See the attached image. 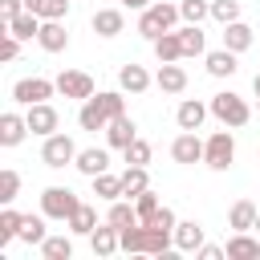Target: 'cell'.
<instances>
[{"mask_svg":"<svg viewBox=\"0 0 260 260\" xmlns=\"http://www.w3.org/2000/svg\"><path fill=\"white\" fill-rule=\"evenodd\" d=\"M118 114H126V98H122L118 89H106V93H93V98L81 102L77 126H81V130H106Z\"/></svg>","mask_w":260,"mask_h":260,"instance_id":"obj_1","label":"cell"},{"mask_svg":"<svg viewBox=\"0 0 260 260\" xmlns=\"http://www.w3.org/2000/svg\"><path fill=\"white\" fill-rule=\"evenodd\" d=\"M122 252H142V256H167L175 244V232L154 228V223H130L122 228Z\"/></svg>","mask_w":260,"mask_h":260,"instance_id":"obj_2","label":"cell"},{"mask_svg":"<svg viewBox=\"0 0 260 260\" xmlns=\"http://www.w3.org/2000/svg\"><path fill=\"white\" fill-rule=\"evenodd\" d=\"M183 12H179V4H167V0H154L150 8H142V16H138V32L146 37V41H158L162 32H171L175 28V20H179Z\"/></svg>","mask_w":260,"mask_h":260,"instance_id":"obj_3","label":"cell"},{"mask_svg":"<svg viewBox=\"0 0 260 260\" xmlns=\"http://www.w3.org/2000/svg\"><path fill=\"white\" fill-rule=\"evenodd\" d=\"M211 118H215L219 126H232V130H240V126H248L252 110H248V102H244L240 93L223 89V93H215V98H211Z\"/></svg>","mask_w":260,"mask_h":260,"instance_id":"obj_4","label":"cell"},{"mask_svg":"<svg viewBox=\"0 0 260 260\" xmlns=\"http://www.w3.org/2000/svg\"><path fill=\"white\" fill-rule=\"evenodd\" d=\"M232 158H236V138H232V126H223V130H215V134L203 142V162H207L211 171H228Z\"/></svg>","mask_w":260,"mask_h":260,"instance_id":"obj_5","label":"cell"},{"mask_svg":"<svg viewBox=\"0 0 260 260\" xmlns=\"http://www.w3.org/2000/svg\"><path fill=\"white\" fill-rule=\"evenodd\" d=\"M57 93V81H49V77H20L16 85H12V102L16 106H37V102H49Z\"/></svg>","mask_w":260,"mask_h":260,"instance_id":"obj_6","label":"cell"},{"mask_svg":"<svg viewBox=\"0 0 260 260\" xmlns=\"http://www.w3.org/2000/svg\"><path fill=\"white\" fill-rule=\"evenodd\" d=\"M77 195L69 191V187H45L41 191V211L49 215V219H69L73 211H77Z\"/></svg>","mask_w":260,"mask_h":260,"instance_id":"obj_7","label":"cell"},{"mask_svg":"<svg viewBox=\"0 0 260 260\" xmlns=\"http://www.w3.org/2000/svg\"><path fill=\"white\" fill-rule=\"evenodd\" d=\"M73 158H77V146H73L69 134H49V138H45V146H41V162H45V167L61 171V167H69Z\"/></svg>","mask_w":260,"mask_h":260,"instance_id":"obj_8","label":"cell"},{"mask_svg":"<svg viewBox=\"0 0 260 260\" xmlns=\"http://www.w3.org/2000/svg\"><path fill=\"white\" fill-rule=\"evenodd\" d=\"M57 93L85 102V98H93L98 89H93V77H89V73H81V69H61V73H57Z\"/></svg>","mask_w":260,"mask_h":260,"instance_id":"obj_9","label":"cell"},{"mask_svg":"<svg viewBox=\"0 0 260 260\" xmlns=\"http://www.w3.org/2000/svg\"><path fill=\"white\" fill-rule=\"evenodd\" d=\"M28 130L32 134H41V138H49V134H57V126H61V114L49 106V102H37V106H28Z\"/></svg>","mask_w":260,"mask_h":260,"instance_id":"obj_10","label":"cell"},{"mask_svg":"<svg viewBox=\"0 0 260 260\" xmlns=\"http://www.w3.org/2000/svg\"><path fill=\"white\" fill-rule=\"evenodd\" d=\"M171 158H175V162H183V167L203 162V138H199L195 130H183V134L171 142Z\"/></svg>","mask_w":260,"mask_h":260,"instance_id":"obj_11","label":"cell"},{"mask_svg":"<svg viewBox=\"0 0 260 260\" xmlns=\"http://www.w3.org/2000/svg\"><path fill=\"white\" fill-rule=\"evenodd\" d=\"M154 85H158L162 93H183V89H187V69H183L179 61H158Z\"/></svg>","mask_w":260,"mask_h":260,"instance_id":"obj_12","label":"cell"},{"mask_svg":"<svg viewBox=\"0 0 260 260\" xmlns=\"http://www.w3.org/2000/svg\"><path fill=\"white\" fill-rule=\"evenodd\" d=\"M24 134H32L24 114H16V110L0 114V146H20V142H24Z\"/></svg>","mask_w":260,"mask_h":260,"instance_id":"obj_13","label":"cell"},{"mask_svg":"<svg viewBox=\"0 0 260 260\" xmlns=\"http://www.w3.org/2000/svg\"><path fill=\"white\" fill-rule=\"evenodd\" d=\"M207 114H211V106H203V102H195V98H183L179 110H175V122H179V130H199Z\"/></svg>","mask_w":260,"mask_h":260,"instance_id":"obj_14","label":"cell"},{"mask_svg":"<svg viewBox=\"0 0 260 260\" xmlns=\"http://www.w3.org/2000/svg\"><path fill=\"white\" fill-rule=\"evenodd\" d=\"M73 167L85 175V179H93V175H102V171H110V154L102 150V146H85V150H77V158H73Z\"/></svg>","mask_w":260,"mask_h":260,"instance_id":"obj_15","label":"cell"},{"mask_svg":"<svg viewBox=\"0 0 260 260\" xmlns=\"http://www.w3.org/2000/svg\"><path fill=\"white\" fill-rule=\"evenodd\" d=\"M118 236H122V232H118L110 219H106L102 228H93V232H89V248H93V256H114V252L122 248V240H118Z\"/></svg>","mask_w":260,"mask_h":260,"instance_id":"obj_16","label":"cell"},{"mask_svg":"<svg viewBox=\"0 0 260 260\" xmlns=\"http://www.w3.org/2000/svg\"><path fill=\"white\" fill-rule=\"evenodd\" d=\"M37 41H41V49H45V53H61V49H69V32H65V24H61V20H41Z\"/></svg>","mask_w":260,"mask_h":260,"instance_id":"obj_17","label":"cell"},{"mask_svg":"<svg viewBox=\"0 0 260 260\" xmlns=\"http://www.w3.org/2000/svg\"><path fill=\"white\" fill-rule=\"evenodd\" d=\"M256 215H260V207H256L252 199H236L232 211H228V228H232V232H252V228H256Z\"/></svg>","mask_w":260,"mask_h":260,"instance_id":"obj_18","label":"cell"},{"mask_svg":"<svg viewBox=\"0 0 260 260\" xmlns=\"http://www.w3.org/2000/svg\"><path fill=\"white\" fill-rule=\"evenodd\" d=\"M89 24H93L98 37H118V32L126 28V16H122V8H98Z\"/></svg>","mask_w":260,"mask_h":260,"instance_id":"obj_19","label":"cell"},{"mask_svg":"<svg viewBox=\"0 0 260 260\" xmlns=\"http://www.w3.org/2000/svg\"><path fill=\"white\" fill-rule=\"evenodd\" d=\"M118 85H122L126 93H134V98H138V93H146V89H150V73H146L142 65H134V61H130V65H122V69H118Z\"/></svg>","mask_w":260,"mask_h":260,"instance_id":"obj_20","label":"cell"},{"mask_svg":"<svg viewBox=\"0 0 260 260\" xmlns=\"http://www.w3.org/2000/svg\"><path fill=\"white\" fill-rule=\"evenodd\" d=\"M106 138H110V146H114V150H126V146L138 138V126H134L126 114H118V118L106 126Z\"/></svg>","mask_w":260,"mask_h":260,"instance_id":"obj_21","label":"cell"},{"mask_svg":"<svg viewBox=\"0 0 260 260\" xmlns=\"http://www.w3.org/2000/svg\"><path fill=\"white\" fill-rule=\"evenodd\" d=\"M199 244H203V223H195V219L175 223V248L179 252H199Z\"/></svg>","mask_w":260,"mask_h":260,"instance_id":"obj_22","label":"cell"},{"mask_svg":"<svg viewBox=\"0 0 260 260\" xmlns=\"http://www.w3.org/2000/svg\"><path fill=\"white\" fill-rule=\"evenodd\" d=\"M228 260H260V240L248 232H236L228 240Z\"/></svg>","mask_w":260,"mask_h":260,"instance_id":"obj_23","label":"cell"},{"mask_svg":"<svg viewBox=\"0 0 260 260\" xmlns=\"http://www.w3.org/2000/svg\"><path fill=\"white\" fill-rule=\"evenodd\" d=\"M223 49H232V53H244V49H252V28H248L244 20H232V24H223Z\"/></svg>","mask_w":260,"mask_h":260,"instance_id":"obj_24","label":"cell"},{"mask_svg":"<svg viewBox=\"0 0 260 260\" xmlns=\"http://www.w3.org/2000/svg\"><path fill=\"white\" fill-rule=\"evenodd\" d=\"M45 219H49L45 211H41V215H24V223H20V236H16V240H20V244H28V248H32V244L41 248V244H45V236H49V232H45Z\"/></svg>","mask_w":260,"mask_h":260,"instance_id":"obj_25","label":"cell"},{"mask_svg":"<svg viewBox=\"0 0 260 260\" xmlns=\"http://www.w3.org/2000/svg\"><path fill=\"white\" fill-rule=\"evenodd\" d=\"M4 24H8V32H12V37H20V41H32V37L41 32V16H37V12H28V8H24L20 16H12V20H4Z\"/></svg>","mask_w":260,"mask_h":260,"instance_id":"obj_26","label":"cell"},{"mask_svg":"<svg viewBox=\"0 0 260 260\" xmlns=\"http://www.w3.org/2000/svg\"><path fill=\"white\" fill-rule=\"evenodd\" d=\"M154 45V57L158 61H183V41H179V28H171V32H162L158 41H150Z\"/></svg>","mask_w":260,"mask_h":260,"instance_id":"obj_27","label":"cell"},{"mask_svg":"<svg viewBox=\"0 0 260 260\" xmlns=\"http://www.w3.org/2000/svg\"><path fill=\"white\" fill-rule=\"evenodd\" d=\"M236 57H240V53H232V49H215V53H207V73H211V77H232V73L240 69Z\"/></svg>","mask_w":260,"mask_h":260,"instance_id":"obj_28","label":"cell"},{"mask_svg":"<svg viewBox=\"0 0 260 260\" xmlns=\"http://www.w3.org/2000/svg\"><path fill=\"white\" fill-rule=\"evenodd\" d=\"M65 228H69L73 236H89V232L98 228V211H93L89 203H77V211L65 219Z\"/></svg>","mask_w":260,"mask_h":260,"instance_id":"obj_29","label":"cell"},{"mask_svg":"<svg viewBox=\"0 0 260 260\" xmlns=\"http://www.w3.org/2000/svg\"><path fill=\"white\" fill-rule=\"evenodd\" d=\"M20 223H24V215H20L12 203H4V211H0V248H8V244L20 236Z\"/></svg>","mask_w":260,"mask_h":260,"instance_id":"obj_30","label":"cell"},{"mask_svg":"<svg viewBox=\"0 0 260 260\" xmlns=\"http://www.w3.org/2000/svg\"><path fill=\"white\" fill-rule=\"evenodd\" d=\"M28 12H37L41 20H65L69 16V0H24Z\"/></svg>","mask_w":260,"mask_h":260,"instance_id":"obj_31","label":"cell"},{"mask_svg":"<svg viewBox=\"0 0 260 260\" xmlns=\"http://www.w3.org/2000/svg\"><path fill=\"white\" fill-rule=\"evenodd\" d=\"M146 187H150L146 167H126V171H122V199H134V195H142Z\"/></svg>","mask_w":260,"mask_h":260,"instance_id":"obj_32","label":"cell"},{"mask_svg":"<svg viewBox=\"0 0 260 260\" xmlns=\"http://www.w3.org/2000/svg\"><path fill=\"white\" fill-rule=\"evenodd\" d=\"M106 219L122 232V228H130V223H138V207L130 203V199H114L110 203V211H106Z\"/></svg>","mask_w":260,"mask_h":260,"instance_id":"obj_33","label":"cell"},{"mask_svg":"<svg viewBox=\"0 0 260 260\" xmlns=\"http://www.w3.org/2000/svg\"><path fill=\"white\" fill-rule=\"evenodd\" d=\"M93 195L98 199H122V175H110V171H102V175H93Z\"/></svg>","mask_w":260,"mask_h":260,"instance_id":"obj_34","label":"cell"},{"mask_svg":"<svg viewBox=\"0 0 260 260\" xmlns=\"http://www.w3.org/2000/svg\"><path fill=\"white\" fill-rule=\"evenodd\" d=\"M41 256H45V260H69V256H73V240H69V236H45Z\"/></svg>","mask_w":260,"mask_h":260,"instance_id":"obj_35","label":"cell"},{"mask_svg":"<svg viewBox=\"0 0 260 260\" xmlns=\"http://www.w3.org/2000/svg\"><path fill=\"white\" fill-rule=\"evenodd\" d=\"M179 41H183V57H199L207 45H203V28L199 24H187V28H179Z\"/></svg>","mask_w":260,"mask_h":260,"instance_id":"obj_36","label":"cell"},{"mask_svg":"<svg viewBox=\"0 0 260 260\" xmlns=\"http://www.w3.org/2000/svg\"><path fill=\"white\" fill-rule=\"evenodd\" d=\"M134 207H138V223H150V219H154V211H158L162 203H158V195L146 187L142 195H134Z\"/></svg>","mask_w":260,"mask_h":260,"instance_id":"obj_37","label":"cell"},{"mask_svg":"<svg viewBox=\"0 0 260 260\" xmlns=\"http://www.w3.org/2000/svg\"><path fill=\"white\" fill-rule=\"evenodd\" d=\"M211 20H219V24L240 20V0H211Z\"/></svg>","mask_w":260,"mask_h":260,"instance_id":"obj_38","label":"cell"},{"mask_svg":"<svg viewBox=\"0 0 260 260\" xmlns=\"http://www.w3.org/2000/svg\"><path fill=\"white\" fill-rule=\"evenodd\" d=\"M16 195H20V175L12 167H4L0 171V203H12Z\"/></svg>","mask_w":260,"mask_h":260,"instance_id":"obj_39","label":"cell"},{"mask_svg":"<svg viewBox=\"0 0 260 260\" xmlns=\"http://www.w3.org/2000/svg\"><path fill=\"white\" fill-rule=\"evenodd\" d=\"M179 12H183L187 24H199L203 16H211V4L207 0H179Z\"/></svg>","mask_w":260,"mask_h":260,"instance_id":"obj_40","label":"cell"},{"mask_svg":"<svg viewBox=\"0 0 260 260\" xmlns=\"http://www.w3.org/2000/svg\"><path fill=\"white\" fill-rule=\"evenodd\" d=\"M122 154H126V162H130V167H146V162H150V142H146V138H134Z\"/></svg>","mask_w":260,"mask_h":260,"instance_id":"obj_41","label":"cell"},{"mask_svg":"<svg viewBox=\"0 0 260 260\" xmlns=\"http://www.w3.org/2000/svg\"><path fill=\"white\" fill-rule=\"evenodd\" d=\"M16 53H20V37L4 32V41H0V57H4V61H16Z\"/></svg>","mask_w":260,"mask_h":260,"instance_id":"obj_42","label":"cell"},{"mask_svg":"<svg viewBox=\"0 0 260 260\" xmlns=\"http://www.w3.org/2000/svg\"><path fill=\"white\" fill-rule=\"evenodd\" d=\"M150 223H154V228H167V232H175V223H179V219H175V211H171V207H158Z\"/></svg>","mask_w":260,"mask_h":260,"instance_id":"obj_43","label":"cell"},{"mask_svg":"<svg viewBox=\"0 0 260 260\" xmlns=\"http://www.w3.org/2000/svg\"><path fill=\"white\" fill-rule=\"evenodd\" d=\"M199 260H223L228 256V248H215V244H199V252H195Z\"/></svg>","mask_w":260,"mask_h":260,"instance_id":"obj_44","label":"cell"},{"mask_svg":"<svg viewBox=\"0 0 260 260\" xmlns=\"http://www.w3.org/2000/svg\"><path fill=\"white\" fill-rule=\"evenodd\" d=\"M0 12H4V20H12L24 12V0H0Z\"/></svg>","mask_w":260,"mask_h":260,"instance_id":"obj_45","label":"cell"},{"mask_svg":"<svg viewBox=\"0 0 260 260\" xmlns=\"http://www.w3.org/2000/svg\"><path fill=\"white\" fill-rule=\"evenodd\" d=\"M118 4H122V8H138V12H142V8H150L154 0H118Z\"/></svg>","mask_w":260,"mask_h":260,"instance_id":"obj_46","label":"cell"},{"mask_svg":"<svg viewBox=\"0 0 260 260\" xmlns=\"http://www.w3.org/2000/svg\"><path fill=\"white\" fill-rule=\"evenodd\" d=\"M252 89H256V98H260V73H256V77H252Z\"/></svg>","mask_w":260,"mask_h":260,"instance_id":"obj_47","label":"cell"},{"mask_svg":"<svg viewBox=\"0 0 260 260\" xmlns=\"http://www.w3.org/2000/svg\"><path fill=\"white\" fill-rule=\"evenodd\" d=\"M256 232H260V215H256Z\"/></svg>","mask_w":260,"mask_h":260,"instance_id":"obj_48","label":"cell"}]
</instances>
